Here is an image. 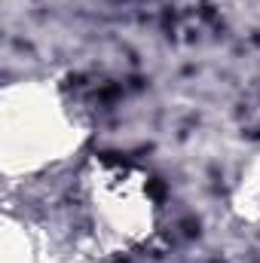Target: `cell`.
<instances>
[{
  "instance_id": "6da1fadb",
  "label": "cell",
  "mask_w": 260,
  "mask_h": 263,
  "mask_svg": "<svg viewBox=\"0 0 260 263\" xmlns=\"http://www.w3.org/2000/svg\"><path fill=\"white\" fill-rule=\"evenodd\" d=\"M86 208L104 242L132 245L144 239L153 227V196L150 184L132 165L101 162L86 178Z\"/></svg>"
}]
</instances>
